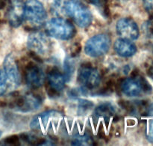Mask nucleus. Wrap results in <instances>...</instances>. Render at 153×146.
I'll use <instances>...</instances> for the list:
<instances>
[{
    "label": "nucleus",
    "mask_w": 153,
    "mask_h": 146,
    "mask_svg": "<svg viewBox=\"0 0 153 146\" xmlns=\"http://www.w3.org/2000/svg\"><path fill=\"white\" fill-rule=\"evenodd\" d=\"M45 30L48 36L61 40H70L76 33L73 23L62 17L52 18L45 22Z\"/></svg>",
    "instance_id": "1"
},
{
    "label": "nucleus",
    "mask_w": 153,
    "mask_h": 146,
    "mask_svg": "<svg viewBox=\"0 0 153 146\" xmlns=\"http://www.w3.org/2000/svg\"><path fill=\"white\" fill-rule=\"evenodd\" d=\"M64 13L81 28H87L92 22L91 12L79 0H67L64 6Z\"/></svg>",
    "instance_id": "2"
},
{
    "label": "nucleus",
    "mask_w": 153,
    "mask_h": 146,
    "mask_svg": "<svg viewBox=\"0 0 153 146\" xmlns=\"http://www.w3.org/2000/svg\"><path fill=\"white\" fill-rule=\"evenodd\" d=\"M24 19L32 28L43 26L46 20L44 6L39 0H27L24 3Z\"/></svg>",
    "instance_id": "3"
},
{
    "label": "nucleus",
    "mask_w": 153,
    "mask_h": 146,
    "mask_svg": "<svg viewBox=\"0 0 153 146\" xmlns=\"http://www.w3.org/2000/svg\"><path fill=\"white\" fill-rule=\"evenodd\" d=\"M111 39L106 34H99L88 39L85 45L86 55L92 58H98L108 52Z\"/></svg>",
    "instance_id": "4"
},
{
    "label": "nucleus",
    "mask_w": 153,
    "mask_h": 146,
    "mask_svg": "<svg viewBox=\"0 0 153 146\" xmlns=\"http://www.w3.org/2000/svg\"><path fill=\"white\" fill-rule=\"evenodd\" d=\"M27 46L34 56L47 55L51 49V42L43 32H34L28 37Z\"/></svg>",
    "instance_id": "5"
},
{
    "label": "nucleus",
    "mask_w": 153,
    "mask_h": 146,
    "mask_svg": "<svg viewBox=\"0 0 153 146\" xmlns=\"http://www.w3.org/2000/svg\"><path fill=\"white\" fill-rule=\"evenodd\" d=\"M78 81L87 89H94L99 86L101 77L98 70L91 65H82L78 71Z\"/></svg>",
    "instance_id": "6"
},
{
    "label": "nucleus",
    "mask_w": 153,
    "mask_h": 146,
    "mask_svg": "<svg viewBox=\"0 0 153 146\" xmlns=\"http://www.w3.org/2000/svg\"><path fill=\"white\" fill-rule=\"evenodd\" d=\"M117 33L120 37L129 40H137L139 37V28L135 21L131 18H121L116 24Z\"/></svg>",
    "instance_id": "7"
},
{
    "label": "nucleus",
    "mask_w": 153,
    "mask_h": 146,
    "mask_svg": "<svg viewBox=\"0 0 153 146\" xmlns=\"http://www.w3.org/2000/svg\"><path fill=\"white\" fill-rule=\"evenodd\" d=\"M3 68L7 79L8 86L15 88L20 84L21 76L18 68L17 63L13 54L10 53L6 55L3 61Z\"/></svg>",
    "instance_id": "8"
},
{
    "label": "nucleus",
    "mask_w": 153,
    "mask_h": 146,
    "mask_svg": "<svg viewBox=\"0 0 153 146\" xmlns=\"http://www.w3.org/2000/svg\"><path fill=\"white\" fill-rule=\"evenodd\" d=\"M24 3L21 0H13L7 13L9 24L13 28L20 26L24 19Z\"/></svg>",
    "instance_id": "9"
},
{
    "label": "nucleus",
    "mask_w": 153,
    "mask_h": 146,
    "mask_svg": "<svg viewBox=\"0 0 153 146\" xmlns=\"http://www.w3.org/2000/svg\"><path fill=\"white\" fill-rule=\"evenodd\" d=\"M25 80L31 88H38L44 84L45 75L38 66L29 63L25 69Z\"/></svg>",
    "instance_id": "10"
},
{
    "label": "nucleus",
    "mask_w": 153,
    "mask_h": 146,
    "mask_svg": "<svg viewBox=\"0 0 153 146\" xmlns=\"http://www.w3.org/2000/svg\"><path fill=\"white\" fill-rule=\"evenodd\" d=\"M114 49L120 56L125 58L132 56L137 52V47L131 40L122 37H120L115 40L114 43Z\"/></svg>",
    "instance_id": "11"
},
{
    "label": "nucleus",
    "mask_w": 153,
    "mask_h": 146,
    "mask_svg": "<svg viewBox=\"0 0 153 146\" xmlns=\"http://www.w3.org/2000/svg\"><path fill=\"white\" fill-rule=\"evenodd\" d=\"M121 90L128 97H136L142 92L143 84L134 77L127 78L121 83Z\"/></svg>",
    "instance_id": "12"
},
{
    "label": "nucleus",
    "mask_w": 153,
    "mask_h": 146,
    "mask_svg": "<svg viewBox=\"0 0 153 146\" xmlns=\"http://www.w3.org/2000/svg\"><path fill=\"white\" fill-rule=\"evenodd\" d=\"M47 77L51 88L55 91H60L64 88L66 76H64L58 69H52L49 73Z\"/></svg>",
    "instance_id": "13"
},
{
    "label": "nucleus",
    "mask_w": 153,
    "mask_h": 146,
    "mask_svg": "<svg viewBox=\"0 0 153 146\" xmlns=\"http://www.w3.org/2000/svg\"><path fill=\"white\" fill-rule=\"evenodd\" d=\"M61 114L56 111H48L37 115L31 122V127L34 130H40L42 127H46L51 117L59 115Z\"/></svg>",
    "instance_id": "14"
},
{
    "label": "nucleus",
    "mask_w": 153,
    "mask_h": 146,
    "mask_svg": "<svg viewBox=\"0 0 153 146\" xmlns=\"http://www.w3.org/2000/svg\"><path fill=\"white\" fill-rule=\"evenodd\" d=\"M114 108L111 105L108 103H105V104L100 105L96 109L95 114L98 117H109L113 115Z\"/></svg>",
    "instance_id": "15"
},
{
    "label": "nucleus",
    "mask_w": 153,
    "mask_h": 146,
    "mask_svg": "<svg viewBox=\"0 0 153 146\" xmlns=\"http://www.w3.org/2000/svg\"><path fill=\"white\" fill-rule=\"evenodd\" d=\"M67 0H54L52 4V12L58 15L64 13V6Z\"/></svg>",
    "instance_id": "16"
},
{
    "label": "nucleus",
    "mask_w": 153,
    "mask_h": 146,
    "mask_svg": "<svg viewBox=\"0 0 153 146\" xmlns=\"http://www.w3.org/2000/svg\"><path fill=\"white\" fill-rule=\"evenodd\" d=\"M8 84H7V79L4 70L0 68V96L2 95L7 90Z\"/></svg>",
    "instance_id": "17"
},
{
    "label": "nucleus",
    "mask_w": 153,
    "mask_h": 146,
    "mask_svg": "<svg viewBox=\"0 0 153 146\" xmlns=\"http://www.w3.org/2000/svg\"><path fill=\"white\" fill-rule=\"evenodd\" d=\"M143 4L146 12L153 17V0H143Z\"/></svg>",
    "instance_id": "18"
},
{
    "label": "nucleus",
    "mask_w": 153,
    "mask_h": 146,
    "mask_svg": "<svg viewBox=\"0 0 153 146\" xmlns=\"http://www.w3.org/2000/svg\"><path fill=\"white\" fill-rule=\"evenodd\" d=\"M147 138L149 141L153 142V119L149 121L147 127Z\"/></svg>",
    "instance_id": "19"
},
{
    "label": "nucleus",
    "mask_w": 153,
    "mask_h": 146,
    "mask_svg": "<svg viewBox=\"0 0 153 146\" xmlns=\"http://www.w3.org/2000/svg\"><path fill=\"white\" fill-rule=\"evenodd\" d=\"M106 0H90V1H91L92 4H95V5L97 6H101L102 5L103 3L105 2Z\"/></svg>",
    "instance_id": "20"
},
{
    "label": "nucleus",
    "mask_w": 153,
    "mask_h": 146,
    "mask_svg": "<svg viewBox=\"0 0 153 146\" xmlns=\"http://www.w3.org/2000/svg\"><path fill=\"white\" fill-rule=\"evenodd\" d=\"M1 134H2V132H1V131H0V137H1Z\"/></svg>",
    "instance_id": "21"
}]
</instances>
